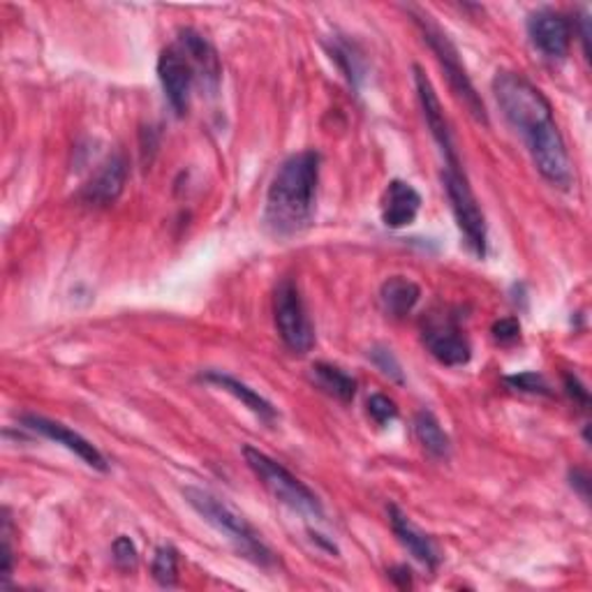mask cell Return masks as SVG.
I'll return each mask as SVG.
<instances>
[{"mask_svg": "<svg viewBox=\"0 0 592 592\" xmlns=\"http://www.w3.org/2000/svg\"><path fill=\"white\" fill-rule=\"evenodd\" d=\"M512 390L523 392V394H539V396H550V386L546 382L544 375L539 373H521V375H512L504 380Z\"/></svg>", "mask_w": 592, "mask_h": 592, "instance_id": "cell-24", "label": "cell"}, {"mask_svg": "<svg viewBox=\"0 0 592 592\" xmlns=\"http://www.w3.org/2000/svg\"><path fill=\"white\" fill-rule=\"evenodd\" d=\"M22 423H24V428H28V431H35V433H39V436L56 442V444H63L68 452L79 456L89 467L100 469V473H107L109 465H107L105 456H102L100 449L93 442H89L84 436H79L77 431H72V428H68L66 423L47 419V417H39V415H24Z\"/></svg>", "mask_w": 592, "mask_h": 592, "instance_id": "cell-12", "label": "cell"}, {"mask_svg": "<svg viewBox=\"0 0 592 592\" xmlns=\"http://www.w3.org/2000/svg\"><path fill=\"white\" fill-rule=\"evenodd\" d=\"M151 569H153V579L162 588H174L178 583V554H176V548L170 546V544L158 546Z\"/></svg>", "mask_w": 592, "mask_h": 592, "instance_id": "cell-21", "label": "cell"}, {"mask_svg": "<svg viewBox=\"0 0 592 592\" xmlns=\"http://www.w3.org/2000/svg\"><path fill=\"white\" fill-rule=\"evenodd\" d=\"M112 550H114V562H116L120 569L130 571V569L137 567L139 558H137V548H135V544H132L130 537L120 535V537L114 542Z\"/></svg>", "mask_w": 592, "mask_h": 592, "instance_id": "cell-26", "label": "cell"}, {"mask_svg": "<svg viewBox=\"0 0 592 592\" xmlns=\"http://www.w3.org/2000/svg\"><path fill=\"white\" fill-rule=\"evenodd\" d=\"M421 340L433 359L449 365V369H458V365H465L473 359V347H469L458 317L446 311L423 317Z\"/></svg>", "mask_w": 592, "mask_h": 592, "instance_id": "cell-8", "label": "cell"}, {"mask_svg": "<svg viewBox=\"0 0 592 592\" xmlns=\"http://www.w3.org/2000/svg\"><path fill=\"white\" fill-rule=\"evenodd\" d=\"M243 456H246V463L255 473V477L280 504L290 507L294 514L309 521L324 519V507L320 498L301 479H297L288 467H282L278 461H274L271 456L259 452V449L251 444L243 446Z\"/></svg>", "mask_w": 592, "mask_h": 592, "instance_id": "cell-4", "label": "cell"}, {"mask_svg": "<svg viewBox=\"0 0 592 592\" xmlns=\"http://www.w3.org/2000/svg\"><path fill=\"white\" fill-rule=\"evenodd\" d=\"M413 72H415L417 97H419V105H421V112H423V118H426V126H428V130H431L436 144L442 151L444 165H461L458 153H456V144H454L452 126H449V120H446V116L442 112L440 97H438V93H436V89L431 84V79L426 77V72L419 66H415Z\"/></svg>", "mask_w": 592, "mask_h": 592, "instance_id": "cell-11", "label": "cell"}, {"mask_svg": "<svg viewBox=\"0 0 592 592\" xmlns=\"http://www.w3.org/2000/svg\"><path fill=\"white\" fill-rule=\"evenodd\" d=\"M311 380L315 382L317 390H322L324 394H329L332 398L340 403H352L357 396V380L352 375H347L334 363H324V361L313 363Z\"/></svg>", "mask_w": 592, "mask_h": 592, "instance_id": "cell-19", "label": "cell"}, {"mask_svg": "<svg viewBox=\"0 0 592 592\" xmlns=\"http://www.w3.org/2000/svg\"><path fill=\"white\" fill-rule=\"evenodd\" d=\"M369 357H371V361L378 365V371L382 373V375H386V378H390V380H394V382H403L405 378H403V365H401V361L396 359V355L390 350V347H384V345H373L371 347V352H369Z\"/></svg>", "mask_w": 592, "mask_h": 592, "instance_id": "cell-22", "label": "cell"}, {"mask_svg": "<svg viewBox=\"0 0 592 592\" xmlns=\"http://www.w3.org/2000/svg\"><path fill=\"white\" fill-rule=\"evenodd\" d=\"M10 530H12V523H10V516L5 512V519H3V588L12 579V562H14L12 544H10Z\"/></svg>", "mask_w": 592, "mask_h": 592, "instance_id": "cell-29", "label": "cell"}, {"mask_svg": "<svg viewBox=\"0 0 592 592\" xmlns=\"http://www.w3.org/2000/svg\"><path fill=\"white\" fill-rule=\"evenodd\" d=\"M322 158L317 151L290 155L278 167L264 201V224L274 236L288 239L311 228L315 216Z\"/></svg>", "mask_w": 592, "mask_h": 592, "instance_id": "cell-2", "label": "cell"}, {"mask_svg": "<svg viewBox=\"0 0 592 592\" xmlns=\"http://www.w3.org/2000/svg\"><path fill=\"white\" fill-rule=\"evenodd\" d=\"M334 58L338 60V66L343 68L345 77L352 81L355 86H359V81L363 77V63H361V56H357V51L350 47V45H345V43H338L334 49H332Z\"/></svg>", "mask_w": 592, "mask_h": 592, "instance_id": "cell-23", "label": "cell"}, {"mask_svg": "<svg viewBox=\"0 0 592 592\" xmlns=\"http://www.w3.org/2000/svg\"><path fill=\"white\" fill-rule=\"evenodd\" d=\"M421 209V195L407 181H392L382 197V222L390 230H403L413 224Z\"/></svg>", "mask_w": 592, "mask_h": 592, "instance_id": "cell-15", "label": "cell"}, {"mask_svg": "<svg viewBox=\"0 0 592 592\" xmlns=\"http://www.w3.org/2000/svg\"><path fill=\"white\" fill-rule=\"evenodd\" d=\"M442 186H444L449 204H452V213L465 239V246L475 257L484 259L488 253L486 218H484V211L479 209V201L473 188H469V181L465 172L461 170V165H444Z\"/></svg>", "mask_w": 592, "mask_h": 592, "instance_id": "cell-6", "label": "cell"}, {"mask_svg": "<svg viewBox=\"0 0 592 592\" xmlns=\"http://www.w3.org/2000/svg\"><path fill=\"white\" fill-rule=\"evenodd\" d=\"M410 12H413L417 28L421 31V35L426 39V45L431 47V51L436 54L438 63L449 81V89H452V93L463 102V107L475 116V120L488 126V114H486L484 102H481L477 89L473 86V81H469L467 70L461 63L458 49L454 47L452 39H449V35L436 22H431V16L428 14H421L417 10H410Z\"/></svg>", "mask_w": 592, "mask_h": 592, "instance_id": "cell-5", "label": "cell"}, {"mask_svg": "<svg viewBox=\"0 0 592 592\" xmlns=\"http://www.w3.org/2000/svg\"><path fill=\"white\" fill-rule=\"evenodd\" d=\"M390 574H392V579H394L401 588H410V585H413V577H410L413 571L407 569V567H403V565H401V567H394V569L390 571Z\"/></svg>", "mask_w": 592, "mask_h": 592, "instance_id": "cell-31", "label": "cell"}, {"mask_svg": "<svg viewBox=\"0 0 592 592\" xmlns=\"http://www.w3.org/2000/svg\"><path fill=\"white\" fill-rule=\"evenodd\" d=\"M569 479H571V488H577L579 496L588 502L590 500V479H588V475L583 473V469H571Z\"/></svg>", "mask_w": 592, "mask_h": 592, "instance_id": "cell-30", "label": "cell"}, {"mask_svg": "<svg viewBox=\"0 0 592 592\" xmlns=\"http://www.w3.org/2000/svg\"><path fill=\"white\" fill-rule=\"evenodd\" d=\"M565 392H567V396H569L571 401H574L577 405H581L583 410H588V405H590V394H588V390H585V386L581 384V380H579L574 373H567V375H565Z\"/></svg>", "mask_w": 592, "mask_h": 592, "instance_id": "cell-28", "label": "cell"}, {"mask_svg": "<svg viewBox=\"0 0 592 592\" xmlns=\"http://www.w3.org/2000/svg\"><path fill=\"white\" fill-rule=\"evenodd\" d=\"M419 299H421L419 285L405 276L386 278L380 288L382 311L394 320H403V317L410 315L417 309Z\"/></svg>", "mask_w": 592, "mask_h": 592, "instance_id": "cell-18", "label": "cell"}, {"mask_svg": "<svg viewBox=\"0 0 592 592\" xmlns=\"http://www.w3.org/2000/svg\"><path fill=\"white\" fill-rule=\"evenodd\" d=\"M527 37L548 60H562L571 47L569 19L556 10H537L527 16Z\"/></svg>", "mask_w": 592, "mask_h": 592, "instance_id": "cell-10", "label": "cell"}, {"mask_svg": "<svg viewBox=\"0 0 592 592\" xmlns=\"http://www.w3.org/2000/svg\"><path fill=\"white\" fill-rule=\"evenodd\" d=\"M491 332H494L496 343H500V345H512V343H516L521 338V324L514 317H504V320H498L494 324Z\"/></svg>", "mask_w": 592, "mask_h": 592, "instance_id": "cell-27", "label": "cell"}, {"mask_svg": "<svg viewBox=\"0 0 592 592\" xmlns=\"http://www.w3.org/2000/svg\"><path fill=\"white\" fill-rule=\"evenodd\" d=\"M413 426L417 442L426 449V454H431L433 458H449V454H452V440H449L444 428L431 410H419Z\"/></svg>", "mask_w": 592, "mask_h": 592, "instance_id": "cell-20", "label": "cell"}, {"mask_svg": "<svg viewBox=\"0 0 592 592\" xmlns=\"http://www.w3.org/2000/svg\"><path fill=\"white\" fill-rule=\"evenodd\" d=\"M491 89L504 120L521 135L542 178L554 188L569 190L574 183V170L546 95L525 77L507 70L494 77Z\"/></svg>", "mask_w": 592, "mask_h": 592, "instance_id": "cell-1", "label": "cell"}, {"mask_svg": "<svg viewBox=\"0 0 592 592\" xmlns=\"http://www.w3.org/2000/svg\"><path fill=\"white\" fill-rule=\"evenodd\" d=\"M274 320L282 343L294 355H309L315 345L313 322L305 311L299 285L292 278H282L274 294Z\"/></svg>", "mask_w": 592, "mask_h": 592, "instance_id": "cell-7", "label": "cell"}, {"mask_svg": "<svg viewBox=\"0 0 592 592\" xmlns=\"http://www.w3.org/2000/svg\"><path fill=\"white\" fill-rule=\"evenodd\" d=\"M183 498H186V502L213 530L228 537L243 558L257 567H271L276 562L274 550L267 546V542L262 539L253 523L243 514H239L232 504L195 486L183 488Z\"/></svg>", "mask_w": 592, "mask_h": 592, "instance_id": "cell-3", "label": "cell"}, {"mask_svg": "<svg viewBox=\"0 0 592 592\" xmlns=\"http://www.w3.org/2000/svg\"><path fill=\"white\" fill-rule=\"evenodd\" d=\"M365 407H369V415L375 423L380 426H386L390 421H394L398 417V407L396 403L390 398V396H384V394H373L369 398V403H365Z\"/></svg>", "mask_w": 592, "mask_h": 592, "instance_id": "cell-25", "label": "cell"}, {"mask_svg": "<svg viewBox=\"0 0 592 592\" xmlns=\"http://www.w3.org/2000/svg\"><path fill=\"white\" fill-rule=\"evenodd\" d=\"M390 521H392V530L394 535L398 537V542L410 550L413 558L419 560L426 569H438L440 565V550L436 546V542L428 537L421 527H417L410 516L403 514L396 504H390Z\"/></svg>", "mask_w": 592, "mask_h": 592, "instance_id": "cell-16", "label": "cell"}, {"mask_svg": "<svg viewBox=\"0 0 592 592\" xmlns=\"http://www.w3.org/2000/svg\"><path fill=\"white\" fill-rule=\"evenodd\" d=\"M579 24H581L579 35H581V43H583V54H585V58H590V26H588V24H590V19H588V12L581 14Z\"/></svg>", "mask_w": 592, "mask_h": 592, "instance_id": "cell-32", "label": "cell"}, {"mask_svg": "<svg viewBox=\"0 0 592 592\" xmlns=\"http://www.w3.org/2000/svg\"><path fill=\"white\" fill-rule=\"evenodd\" d=\"M128 181V160L126 155H112L105 162H102L100 170L91 176V181L81 190V199L86 204H93V207H109L114 204L120 193L126 188Z\"/></svg>", "mask_w": 592, "mask_h": 592, "instance_id": "cell-13", "label": "cell"}, {"mask_svg": "<svg viewBox=\"0 0 592 592\" xmlns=\"http://www.w3.org/2000/svg\"><path fill=\"white\" fill-rule=\"evenodd\" d=\"M199 380H201V382H209V384H216V386H220L222 392L232 394L236 401H241L243 405H246L248 410H251L253 415H257L262 421L271 423V421L278 419V410H276V407H274L267 398H264L262 394H257V392L253 390V386H248L246 382L236 380L234 375L222 373V371H207V373H201V375H199Z\"/></svg>", "mask_w": 592, "mask_h": 592, "instance_id": "cell-17", "label": "cell"}, {"mask_svg": "<svg viewBox=\"0 0 592 592\" xmlns=\"http://www.w3.org/2000/svg\"><path fill=\"white\" fill-rule=\"evenodd\" d=\"M176 47L183 51V56L188 58V63L193 66L195 74L204 81V86H207L211 93H216L220 86L222 68H220L218 51L213 49L209 39L193 28H183L178 33Z\"/></svg>", "mask_w": 592, "mask_h": 592, "instance_id": "cell-14", "label": "cell"}, {"mask_svg": "<svg viewBox=\"0 0 592 592\" xmlns=\"http://www.w3.org/2000/svg\"><path fill=\"white\" fill-rule=\"evenodd\" d=\"M158 77L176 116H186L190 109V93L197 74L178 47H170L160 54Z\"/></svg>", "mask_w": 592, "mask_h": 592, "instance_id": "cell-9", "label": "cell"}]
</instances>
